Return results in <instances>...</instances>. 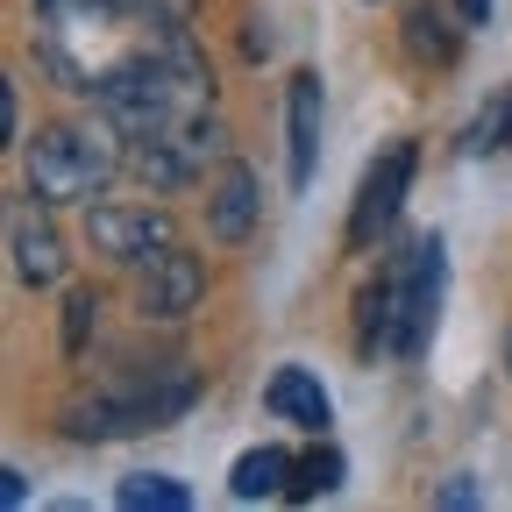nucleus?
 <instances>
[{"label": "nucleus", "instance_id": "obj_1", "mask_svg": "<svg viewBox=\"0 0 512 512\" xmlns=\"http://www.w3.org/2000/svg\"><path fill=\"white\" fill-rule=\"evenodd\" d=\"M114 164H121V128L114 121H93V128L86 121H50V128H36L22 178H29L36 200L72 207V200H93L114 178Z\"/></svg>", "mask_w": 512, "mask_h": 512}, {"label": "nucleus", "instance_id": "obj_2", "mask_svg": "<svg viewBox=\"0 0 512 512\" xmlns=\"http://www.w3.org/2000/svg\"><path fill=\"white\" fill-rule=\"evenodd\" d=\"M221 150H228L221 121L192 107V114H178V121L164 128V136H150V143L136 150V171H143V185H150V192H185V185L200 178Z\"/></svg>", "mask_w": 512, "mask_h": 512}, {"label": "nucleus", "instance_id": "obj_3", "mask_svg": "<svg viewBox=\"0 0 512 512\" xmlns=\"http://www.w3.org/2000/svg\"><path fill=\"white\" fill-rule=\"evenodd\" d=\"M399 356L413 363L427 342H434V320H441V285H448V256H441V235H420L399 264Z\"/></svg>", "mask_w": 512, "mask_h": 512}, {"label": "nucleus", "instance_id": "obj_4", "mask_svg": "<svg viewBox=\"0 0 512 512\" xmlns=\"http://www.w3.org/2000/svg\"><path fill=\"white\" fill-rule=\"evenodd\" d=\"M413 164H420V143H413V136H399L392 150H384V157L363 171L356 207H349V249H377V242H384V228L399 221L406 192H413Z\"/></svg>", "mask_w": 512, "mask_h": 512}, {"label": "nucleus", "instance_id": "obj_5", "mask_svg": "<svg viewBox=\"0 0 512 512\" xmlns=\"http://www.w3.org/2000/svg\"><path fill=\"white\" fill-rule=\"evenodd\" d=\"M43 207H50V200H36V192H22V200L0 207V228H8V242H15L22 285H57V278H64V242H57V228L43 221Z\"/></svg>", "mask_w": 512, "mask_h": 512}, {"label": "nucleus", "instance_id": "obj_6", "mask_svg": "<svg viewBox=\"0 0 512 512\" xmlns=\"http://www.w3.org/2000/svg\"><path fill=\"white\" fill-rule=\"evenodd\" d=\"M200 292H207V271H200V256L178 249V242H164L143 264V313L150 320H185L200 306Z\"/></svg>", "mask_w": 512, "mask_h": 512}, {"label": "nucleus", "instance_id": "obj_7", "mask_svg": "<svg viewBox=\"0 0 512 512\" xmlns=\"http://www.w3.org/2000/svg\"><path fill=\"white\" fill-rule=\"evenodd\" d=\"M86 235H93L100 256H114V264H150V256L171 242V221L150 214V207H93Z\"/></svg>", "mask_w": 512, "mask_h": 512}, {"label": "nucleus", "instance_id": "obj_8", "mask_svg": "<svg viewBox=\"0 0 512 512\" xmlns=\"http://www.w3.org/2000/svg\"><path fill=\"white\" fill-rule=\"evenodd\" d=\"M264 406H271L285 427H306V434H328V420H335L328 384H320L313 370H299V363L271 370V384H264Z\"/></svg>", "mask_w": 512, "mask_h": 512}, {"label": "nucleus", "instance_id": "obj_9", "mask_svg": "<svg viewBox=\"0 0 512 512\" xmlns=\"http://www.w3.org/2000/svg\"><path fill=\"white\" fill-rule=\"evenodd\" d=\"M285 143H292V185L306 192L320 164V72H299L285 93Z\"/></svg>", "mask_w": 512, "mask_h": 512}, {"label": "nucleus", "instance_id": "obj_10", "mask_svg": "<svg viewBox=\"0 0 512 512\" xmlns=\"http://www.w3.org/2000/svg\"><path fill=\"white\" fill-rule=\"evenodd\" d=\"M256 207H264V192H256V171H249V164H228L221 185H214V200H207V228H214V242H249Z\"/></svg>", "mask_w": 512, "mask_h": 512}, {"label": "nucleus", "instance_id": "obj_11", "mask_svg": "<svg viewBox=\"0 0 512 512\" xmlns=\"http://www.w3.org/2000/svg\"><path fill=\"white\" fill-rule=\"evenodd\" d=\"M356 349L363 356H399V278L384 271L356 299Z\"/></svg>", "mask_w": 512, "mask_h": 512}, {"label": "nucleus", "instance_id": "obj_12", "mask_svg": "<svg viewBox=\"0 0 512 512\" xmlns=\"http://www.w3.org/2000/svg\"><path fill=\"white\" fill-rule=\"evenodd\" d=\"M285 484H292V456L285 448H249V456H235V470H228V491L235 498H285Z\"/></svg>", "mask_w": 512, "mask_h": 512}, {"label": "nucleus", "instance_id": "obj_13", "mask_svg": "<svg viewBox=\"0 0 512 512\" xmlns=\"http://www.w3.org/2000/svg\"><path fill=\"white\" fill-rule=\"evenodd\" d=\"M406 50H413L420 64H456V29H448V8L413 0V8H406Z\"/></svg>", "mask_w": 512, "mask_h": 512}, {"label": "nucleus", "instance_id": "obj_14", "mask_svg": "<svg viewBox=\"0 0 512 512\" xmlns=\"http://www.w3.org/2000/svg\"><path fill=\"white\" fill-rule=\"evenodd\" d=\"M36 15H43V36H93V29H114L121 15V0H36Z\"/></svg>", "mask_w": 512, "mask_h": 512}, {"label": "nucleus", "instance_id": "obj_15", "mask_svg": "<svg viewBox=\"0 0 512 512\" xmlns=\"http://www.w3.org/2000/svg\"><path fill=\"white\" fill-rule=\"evenodd\" d=\"M342 477H349V463H342V448H306V456H292V484H285V498H328V491H342Z\"/></svg>", "mask_w": 512, "mask_h": 512}, {"label": "nucleus", "instance_id": "obj_16", "mask_svg": "<svg viewBox=\"0 0 512 512\" xmlns=\"http://www.w3.org/2000/svg\"><path fill=\"white\" fill-rule=\"evenodd\" d=\"M114 505H128V512H185V505H192V491H185L178 477H157V470H143V477H121Z\"/></svg>", "mask_w": 512, "mask_h": 512}, {"label": "nucleus", "instance_id": "obj_17", "mask_svg": "<svg viewBox=\"0 0 512 512\" xmlns=\"http://www.w3.org/2000/svg\"><path fill=\"white\" fill-rule=\"evenodd\" d=\"M463 150H470V157H498V150H512V86L484 100V114L470 121V136H463Z\"/></svg>", "mask_w": 512, "mask_h": 512}, {"label": "nucleus", "instance_id": "obj_18", "mask_svg": "<svg viewBox=\"0 0 512 512\" xmlns=\"http://www.w3.org/2000/svg\"><path fill=\"white\" fill-rule=\"evenodd\" d=\"M93 320H100V292H93V285H79L72 299H64V356H86Z\"/></svg>", "mask_w": 512, "mask_h": 512}, {"label": "nucleus", "instance_id": "obj_19", "mask_svg": "<svg viewBox=\"0 0 512 512\" xmlns=\"http://www.w3.org/2000/svg\"><path fill=\"white\" fill-rule=\"evenodd\" d=\"M434 505H448V512H470V505H477V484H470V477H448V484L434 491Z\"/></svg>", "mask_w": 512, "mask_h": 512}, {"label": "nucleus", "instance_id": "obj_20", "mask_svg": "<svg viewBox=\"0 0 512 512\" xmlns=\"http://www.w3.org/2000/svg\"><path fill=\"white\" fill-rule=\"evenodd\" d=\"M29 498V484H22V470H8V463H0V512H15Z\"/></svg>", "mask_w": 512, "mask_h": 512}, {"label": "nucleus", "instance_id": "obj_21", "mask_svg": "<svg viewBox=\"0 0 512 512\" xmlns=\"http://www.w3.org/2000/svg\"><path fill=\"white\" fill-rule=\"evenodd\" d=\"M15 143V86H8V72H0V150Z\"/></svg>", "mask_w": 512, "mask_h": 512}, {"label": "nucleus", "instance_id": "obj_22", "mask_svg": "<svg viewBox=\"0 0 512 512\" xmlns=\"http://www.w3.org/2000/svg\"><path fill=\"white\" fill-rule=\"evenodd\" d=\"M143 8H150V22H185L192 0H143Z\"/></svg>", "mask_w": 512, "mask_h": 512}, {"label": "nucleus", "instance_id": "obj_23", "mask_svg": "<svg viewBox=\"0 0 512 512\" xmlns=\"http://www.w3.org/2000/svg\"><path fill=\"white\" fill-rule=\"evenodd\" d=\"M456 22H463V29H477V22H491V0H456Z\"/></svg>", "mask_w": 512, "mask_h": 512}, {"label": "nucleus", "instance_id": "obj_24", "mask_svg": "<svg viewBox=\"0 0 512 512\" xmlns=\"http://www.w3.org/2000/svg\"><path fill=\"white\" fill-rule=\"evenodd\" d=\"M505 370H512V328H505Z\"/></svg>", "mask_w": 512, "mask_h": 512}]
</instances>
